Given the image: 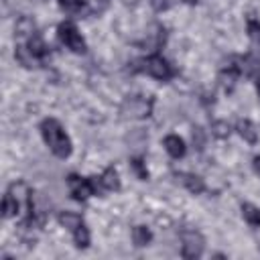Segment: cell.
I'll return each mask as SVG.
<instances>
[{
    "label": "cell",
    "instance_id": "cell-1",
    "mask_svg": "<svg viewBox=\"0 0 260 260\" xmlns=\"http://www.w3.org/2000/svg\"><path fill=\"white\" fill-rule=\"evenodd\" d=\"M41 136L55 156L65 158L71 154V140H69L67 132L63 130V126L55 118H45L41 122Z\"/></svg>",
    "mask_w": 260,
    "mask_h": 260
},
{
    "label": "cell",
    "instance_id": "cell-2",
    "mask_svg": "<svg viewBox=\"0 0 260 260\" xmlns=\"http://www.w3.org/2000/svg\"><path fill=\"white\" fill-rule=\"evenodd\" d=\"M152 106H154V102L150 98L132 95V98H126L122 102L120 114H122V118H128V120H142V118H148L152 114Z\"/></svg>",
    "mask_w": 260,
    "mask_h": 260
},
{
    "label": "cell",
    "instance_id": "cell-3",
    "mask_svg": "<svg viewBox=\"0 0 260 260\" xmlns=\"http://www.w3.org/2000/svg\"><path fill=\"white\" fill-rule=\"evenodd\" d=\"M140 71L148 73L150 77H154V79H158V81H167V79H171L173 73H175L173 67H171L160 55H150V57L142 59V61H140Z\"/></svg>",
    "mask_w": 260,
    "mask_h": 260
},
{
    "label": "cell",
    "instance_id": "cell-4",
    "mask_svg": "<svg viewBox=\"0 0 260 260\" xmlns=\"http://www.w3.org/2000/svg\"><path fill=\"white\" fill-rule=\"evenodd\" d=\"M205 240L197 230H183L181 232V254L183 258H199L203 254Z\"/></svg>",
    "mask_w": 260,
    "mask_h": 260
},
{
    "label": "cell",
    "instance_id": "cell-5",
    "mask_svg": "<svg viewBox=\"0 0 260 260\" xmlns=\"http://www.w3.org/2000/svg\"><path fill=\"white\" fill-rule=\"evenodd\" d=\"M59 39H61V43H63L67 49H71L73 53H83V51H85V41H83V37L79 35V30L75 28V24H71V22L59 24Z\"/></svg>",
    "mask_w": 260,
    "mask_h": 260
},
{
    "label": "cell",
    "instance_id": "cell-6",
    "mask_svg": "<svg viewBox=\"0 0 260 260\" xmlns=\"http://www.w3.org/2000/svg\"><path fill=\"white\" fill-rule=\"evenodd\" d=\"M67 183H69V191H71L73 199H77V201H85L87 197H91L95 193V183L89 181V179H81L77 175H69Z\"/></svg>",
    "mask_w": 260,
    "mask_h": 260
},
{
    "label": "cell",
    "instance_id": "cell-7",
    "mask_svg": "<svg viewBox=\"0 0 260 260\" xmlns=\"http://www.w3.org/2000/svg\"><path fill=\"white\" fill-rule=\"evenodd\" d=\"M236 130H238V134L248 142V144H254L256 140H258V130H256V126L250 122V120H238V124H236Z\"/></svg>",
    "mask_w": 260,
    "mask_h": 260
},
{
    "label": "cell",
    "instance_id": "cell-8",
    "mask_svg": "<svg viewBox=\"0 0 260 260\" xmlns=\"http://www.w3.org/2000/svg\"><path fill=\"white\" fill-rule=\"evenodd\" d=\"M165 148H167V152L173 156V158H181L183 154H185V142H183V138H179L177 134H169L167 138H165Z\"/></svg>",
    "mask_w": 260,
    "mask_h": 260
},
{
    "label": "cell",
    "instance_id": "cell-9",
    "mask_svg": "<svg viewBox=\"0 0 260 260\" xmlns=\"http://www.w3.org/2000/svg\"><path fill=\"white\" fill-rule=\"evenodd\" d=\"M14 35L18 39H30L35 35V20L30 16H20L14 24Z\"/></svg>",
    "mask_w": 260,
    "mask_h": 260
},
{
    "label": "cell",
    "instance_id": "cell-10",
    "mask_svg": "<svg viewBox=\"0 0 260 260\" xmlns=\"http://www.w3.org/2000/svg\"><path fill=\"white\" fill-rule=\"evenodd\" d=\"M240 71H242L240 67H236V65H228V67L219 73V83H221V87H223L225 91H232V89H234V85H236V77H238Z\"/></svg>",
    "mask_w": 260,
    "mask_h": 260
},
{
    "label": "cell",
    "instance_id": "cell-11",
    "mask_svg": "<svg viewBox=\"0 0 260 260\" xmlns=\"http://www.w3.org/2000/svg\"><path fill=\"white\" fill-rule=\"evenodd\" d=\"M177 179H181V183H183L191 193H201V191L205 189L203 179L197 177V175H193V173H179Z\"/></svg>",
    "mask_w": 260,
    "mask_h": 260
},
{
    "label": "cell",
    "instance_id": "cell-12",
    "mask_svg": "<svg viewBox=\"0 0 260 260\" xmlns=\"http://www.w3.org/2000/svg\"><path fill=\"white\" fill-rule=\"evenodd\" d=\"M100 185H102L106 191H118V189H120V179H118V173H116L114 167H110V169H106V171L102 173Z\"/></svg>",
    "mask_w": 260,
    "mask_h": 260
},
{
    "label": "cell",
    "instance_id": "cell-13",
    "mask_svg": "<svg viewBox=\"0 0 260 260\" xmlns=\"http://www.w3.org/2000/svg\"><path fill=\"white\" fill-rule=\"evenodd\" d=\"M59 223L63 225V228H67V230H77L81 223H83V219H81V215L79 213H73V211H61L59 213Z\"/></svg>",
    "mask_w": 260,
    "mask_h": 260
},
{
    "label": "cell",
    "instance_id": "cell-14",
    "mask_svg": "<svg viewBox=\"0 0 260 260\" xmlns=\"http://www.w3.org/2000/svg\"><path fill=\"white\" fill-rule=\"evenodd\" d=\"M28 49H30V53L37 57V59H43L47 53H49V47L45 45V41L39 37V35H32L30 39H28V45H26Z\"/></svg>",
    "mask_w": 260,
    "mask_h": 260
},
{
    "label": "cell",
    "instance_id": "cell-15",
    "mask_svg": "<svg viewBox=\"0 0 260 260\" xmlns=\"http://www.w3.org/2000/svg\"><path fill=\"white\" fill-rule=\"evenodd\" d=\"M14 55H16V59H18V63L20 65H24V67H35L37 65V57L30 53V49L28 47H24V45H18L16 47V51H14Z\"/></svg>",
    "mask_w": 260,
    "mask_h": 260
},
{
    "label": "cell",
    "instance_id": "cell-16",
    "mask_svg": "<svg viewBox=\"0 0 260 260\" xmlns=\"http://www.w3.org/2000/svg\"><path fill=\"white\" fill-rule=\"evenodd\" d=\"M242 215L244 219L252 225V228H258L260 225V209L252 203H242Z\"/></svg>",
    "mask_w": 260,
    "mask_h": 260
},
{
    "label": "cell",
    "instance_id": "cell-17",
    "mask_svg": "<svg viewBox=\"0 0 260 260\" xmlns=\"http://www.w3.org/2000/svg\"><path fill=\"white\" fill-rule=\"evenodd\" d=\"M132 240H134V244H136L138 248H142V246H146V244L152 240V234H150L148 228H144V225H136V228L132 230Z\"/></svg>",
    "mask_w": 260,
    "mask_h": 260
},
{
    "label": "cell",
    "instance_id": "cell-18",
    "mask_svg": "<svg viewBox=\"0 0 260 260\" xmlns=\"http://www.w3.org/2000/svg\"><path fill=\"white\" fill-rule=\"evenodd\" d=\"M18 207H20V203L10 193H6L4 199H2V215L4 217H14L18 213Z\"/></svg>",
    "mask_w": 260,
    "mask_h": 260
},
{
    "label": "cell",
    "instance_id": "cell-19",
    "mask_svg": "<svg viewBox=\"0 0 260 260\" xmlns=\"http://www.w3.org/2000/svg\"><path fill=\"white\" fill-rule=\"evenodd\" d=\"M61 8H65L67 12H75V14H81V12H87V4L85 0H57Z\"/></svg>",
    "mask_w": 260,
    "mask_h": 260
},
{
    "label": "cell",
    "instance_id": "cell-20",
    "mask_svg": "<svg viewBox=\"0 0 260 260\" xmlns=\"http://www.w3.org/2000/svg\"><path fill=\"white\" fill-rule=\"evenodd\" d=\"M73 240H75L77 248H87L89 246V232H87V228L83 223L77 230H73Z\"/></svg>",
    "mask_w": 260,
    "mask_h": 260
},
{
    "label": "cell",
    "instance_id": "cell-21",
    "mask_svg": "<svg viewBox=\"0 0 260 260\" xmlns=\"http://www.w3.org/2000/svg\"><path fill=\"white\" fill-rule=\"evenodd\" d=\"M230 132H232V128H230V124H228L225 120H215V122L211 124V134H213L215 138H228Z\"/></svg>",
    "mask_w": 260,
    "mask_h": 260
},
{
    "label": "cell",
    "instance_id": "cell-22",
    "mask_svg": "<svg viewBox=\"0 0 260 260\" xmlns=\"http://www.w3.org/2000/svg\"><path fill=\"white\" fill-rule=\"evenodd\" d=\"M246 26H248V35H250V39H252L254 43H258V45H260V20L250 18Z\"/></svg>",
    "mask_w": 260,
    "mask_h": 260
},
{
    "label": "cell",
    "instance_id": "cell-23",
    "mask_svg": "<svg viewBox=\"0 0 260 260\" xmlns=\"http://www.w3.org/2000/svg\"><path fill=\"white\" fill-rule=\"evenodd\" d=\"M191 138H193V146L201 150V148H203V144H205V134H203V128L195 126V128H193V132H191Z\"/></svg>",
    "mask_w": 260,
    "mask_h": 260
},
{
    "label": "cell",
    "instance_id": "cell-24",
    "mask_svg": "<svg viewBox=\"0 0 260 260\" xmlns=\"http://www.w3.org/2000/svg\"><path fill=\"white\" fill-rule=\"evenodd\" d=\"M179 0H152V8L156 12H167L169 8H173Z\"/></svg>",
    "mask_w": 260,
    "mask_h": 260
},
{
    "label": "cell",
    "instance_id": "cell-25",
    "mask_svg": "<svg viewBox=\"0 0 260 260\" xmlns=\"http://www.w3.org/2000/svg\"><path fill=\"white\" fill-rule=\"evenodd\" d=\"M132 167H134V171L138 173L140 179H146V177H148V173H146V169H144V165H142L140 158H134V160H132Z\"/></svg>",
    "mask_w": 260,
    "mask_h": 260
},
{
    "label": "cell",
    "instance_id": "cell-26",
    "mask_svg": "<svg viewBox=\"0 0 260 260\" xmlns=\"http://www.w3.org/2000/svg\"><path fill=\"white\" fill-rule=\"evenodd\" d=\"M252 165H254V171H256V175H260V154L254 158V162H252Z\"/></svg>",
    "mask_w": 260,
    "mask_h": 260
},
{
    "label": "cell",
    "instance_id": "cell-27",
    "mask_svg": "<svg viewBox=\"0 0 260 260\" xmlns=\"http://www.w3.org/2000/svg\"><path fill=\"white\" fill-rule=\"evenodd\" d=\"M112 0H98V4H100V8H106L108 4H110Z\"/></svg>",
    "mask_w": 260,
    "mask_h": 260
},
{
    "label": "cell",
    "instance_id": "cell-28",
    "mask_svg": "<svg viewBox=\"0 0 260 260\" xmlns=\"http://www.w3.org/2000/svg\"><path fill=\"white\" fill-rule=\"evenodd\" d=\"M256 89H258V93H260V71L256 73Z\"/></svg>",
    "mask_w": 260,
    "mask_h": 260
},
{
    "label": "cell",
    "instance_id": "cell-29",
    "mask_svg": "<svg viewBox=\"0 0 260 260\" xmlns=\"http://www.w3.org/2000/svg\"><path fill=\"white\" fill-rule=\"evenodd\" d=\"M122 2H124V4H126V6H134V4H136V2H138V0H122Z\"/></svg>",
    "mask_w": 260,
    "mask_h": 260
},
{
    "label": "cell",
    "instance_id": "cell-30",
    "mask_svg": "<svg viewBox=\"0 0 260 260\" xmlns=\"http://www.w3.org/2000/svg\"><path fill=\"white\" fill-rule=\"evenodd\" d=\"M183 2H185V4H195L197 0H183Z\"/></svg>",
    "mask_w": 260,
    "mask_h": 260
}]
</instances>
